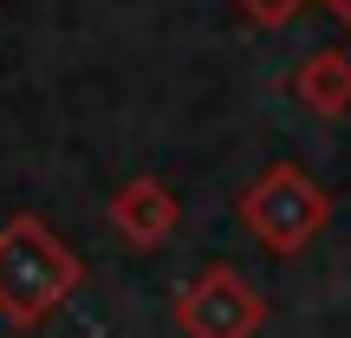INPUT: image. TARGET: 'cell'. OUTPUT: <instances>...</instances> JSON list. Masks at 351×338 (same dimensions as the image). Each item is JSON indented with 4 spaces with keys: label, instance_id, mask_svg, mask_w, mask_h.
I'll return each mask as SVG.
<instances>
[{
    "label": "cell",
    "instance_id": "1",
    "mask_svg": "<svg viewBox=\"0 0 351 338\" xmlns=\"http://www.w3.org/2000/svg\"><path fill=\"white\" fill-rule=\"evenodd\" d=\"M78 280V261H65L59 241H46L39 221H20L0 234V313L33 319Z\"/></svg>",
    "mask_w": 351,
    "mask_h": 338
},
{
    "label": "cell",
    "instance_id": "2",
    "mask_svg": "<svg viewBox=\"0 0 351 338\" xmlns=\"http://www.w3.org/2000/svg\"><path fill=\"white\" fill-rule=\"evenodd\" d=\"M247 215H254V228H261L274 248H300V241L326 221V195H319L300 169H280L247 195Z\"/></svg>",
    "mask_w": 351,
    "mask_h": 338
},
{
    "label": "cell",
    "instance_id": "3",
    "mask_svg": "<svg viewBox=\"0 0 351 338\" xmlns=\"http://www.w3.org/2000/svg\"><path fill=\"white\" fill-rule=\"evenodd\" d=\"M254 319H261V300H254L234 274H208L182 306V326L195 338H247Z\"/></svg>",
    "mask_w": 351,
    "mask_h": 338
},
{
    "label": "cell",
    "instance_id": "4",
    "mask_svg": "<svg viewBox=\"0 0 351 338\" xmlns=\"http://www.w3.org/2000/svg\"><path fill=\"white\" fill-rule=\"evenodd\" d=\"M169 215H176V208H169L163 195H156L150 182H137V189H130V202H117V221H124L137 241H156V228H163Z\"/></svg>",
    "mask_w": 351,
    "mask_h": 338
},
{
    "label": "cell",
    "instance_id": "5",
    "mask_svg": "<svg viewBox=\"0 0 351 338\" xmlns=\"http://www.w3.org/2000/svg\"><path fill=\"white\" fill-rule=\"evenodd\" d=\"M300 91L319 104V111H339V104L351 98V65H339V59H319V65H306Z\"/></svg>",
    "mask_w": 351,
    "mask_h": 338
},
{
    "label": "cell",
    "instance_id": "6",
    "mask_svg": "<svg viewBox=\"0 0 351 338\" xmlns=\"http://www.w3.org/2000/svg\"><path fill=\"white\" fill-rule=\"evenodd\" d=\"M254 13H261V20H287L293 0H254Z\"/></svg>",
    "mask_w": 351,
    "mask_h": 338
},
{
    "label": "cell",
    "instance_id": "7",
    "mask_svg": "<svg viewBox=\"0 0 351 338\" xmlns=\"http://www.w3.org/2000/svg\"><path fill=\"white\" fill-rule=\"evenodd\" d=\"M326 7H339V13H345V20H351V0H326Z\"/></svg>",
    "mask_w": 351,
    "mask_h": 338
}]
</instances>
